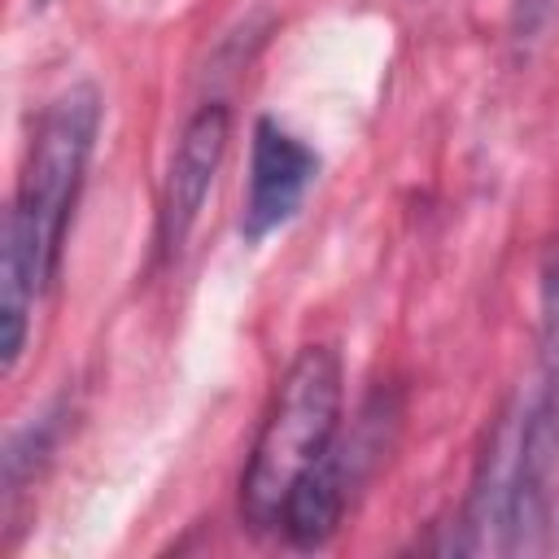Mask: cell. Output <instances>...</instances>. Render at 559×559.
<instances>
[{"mask_svg": "<svg viewBox=\"0 0 559 559\" xmlns=\"http://www.w3.org/2000/svg\"><path fill=\"white\" fill-rule=\"evenodd\" d=\"M100 92L74 83L35 118L22 175L0 236V367L13 376L35 306L52 288L66 253V231L87 179V162L100 135Z\"/></svg>", "mask_w": 559, "mask_h": 559, "instance_id": "obj_1", "label": "cell"}, {"mask_svg": "<svg viewBox=\"0 0 559 559\" xmlns=\"http://www.w3.org/2000/svg\"><path fill=\"white\" fill-rule=\"evenodd\" d=\"M341 354L332 345L297 349L271 393V406L240 472V520L253 533H280L297 480L341 437Z\"/></svg>", "mask_w": 559, "mask_h": 559, "instance_id": "obj_2", "label": "cell"}, {"mask_svg": "<svg viewBox=\"0 0 559 559\" xmlns=\"http://www.w3.org/2000/svg\"><path fill=\"white\" fill-rule=\"evenodd\" d=\"M389 415H397V411L380 406V397H376L362 411L358 428L349 437H336L332 450L297 480V489L284 507V520H280V533L297 550H314V546L332 542V533L345 520V507H349L354 489L362 485L371 459H380V450H384V419Z\"/></svg>", "mask_w": 559, "mask_h": 559, "instance_id": "obj_3", "label": "cell"}, {"mask_svg": "<svg viewBox=\"0 0 559 559\" xmlns=\"http://www.w3.org/2000/svg\"><path fill=\"white\" fill-rule=\"evenodd\" d=\"M227 140H231V109L223 100L201 105L183 122V131L170 148L166 175H162V192H157V253H162V262H175L179 249L188 245V236L201 218V205L214 188V175L223 166Z\"/></svg>", "mask_w": 559, "mask_h": 559, "instance_id": "obj_4", "label": "cell"}, {"mask_svg": "<svg viewBox=\"0 0 559 559\" xmlns=\"http://www.w3.org/2000/svg\"><path fill=\"white\" fill-rule=\"evenodd\" d=\"M314 179H319V153L275 118H258L249 140V188L240 205V236L258 245L271 231H280L301 210Z\"/></svg>", "mask_w": 559, "mask_h": 559, "instance_id": "obj_5", "label": "cell"}, {"mask_svg": "<svg viewBox=\"0 0 559 559\" xmlns=\"http://www.w3.org/2000/svg\"><path fill=\"white\" fill-rule=\"evenodd\" d=\"M555 4H559V0H520V4H515V22H520V31L533 35V31L555 13Z\"/></svg>", "mask_w": 559, "mask_h": 559, "instance_id": "obj_6", "label": "cell"}, {"mask_svg": "<svg viewBox=\"0 0 559 559\" xmlns=\"http://www.w3.org/2000/svg\"><path fill=\"white\" fill-rule=\"evenodd\" d=\"M35 4H44V0H35Z\"/></svg>", "mask_w": 559, "mask_h": 559, "instance_id": "obj_7", "label": "cell"}]
</instances>
